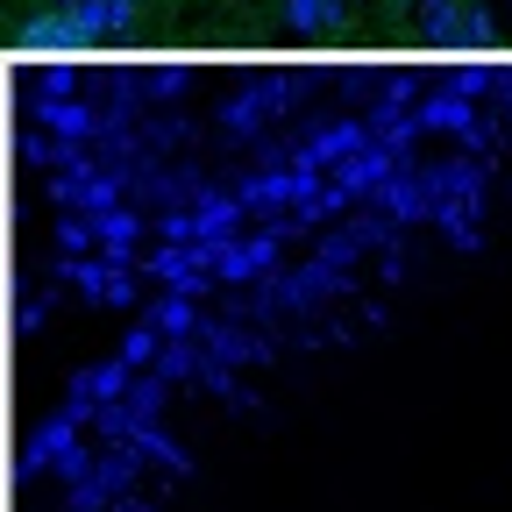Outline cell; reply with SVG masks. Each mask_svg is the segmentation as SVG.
Segmentation results:
<instances>
[{"instance_id": "1", "label": "cell", "mask_w": 512, "mask_h": 512, "mask_svg": "<svg viewBox=\"0 0 512 512\" xmlns=\"http://www.w3.org/2000/svg\"><path fill=\"white\" fill-rule=\"evenodd\" d=\"M335 8H342V0H285L292 29H328V22H335Z\"/></svg>"}, {"instance_id": "2", "label": "cell", "mask_w": 512, "mask_h": 512, "mask_svg": "<svg viewBox=\"0 0 512 512\" xmlns=\"http://www.w3.org/2000/svg\"><path fill=\"white\" fill-rule=\"evenodd\" d=\"M64 8H79V0H64Z\"/></svg>"}]
</instances>
